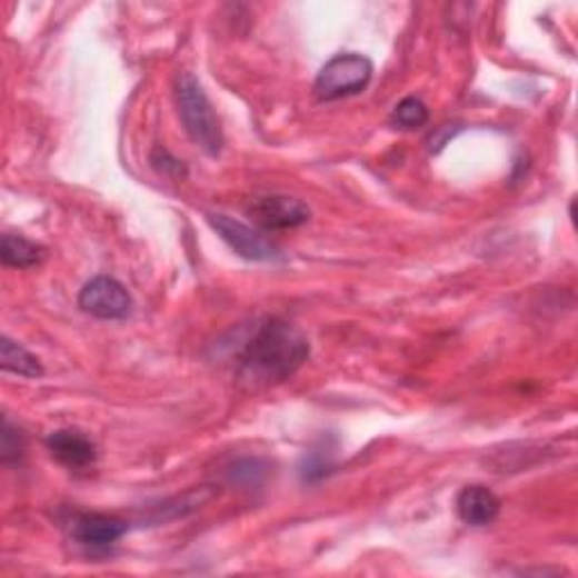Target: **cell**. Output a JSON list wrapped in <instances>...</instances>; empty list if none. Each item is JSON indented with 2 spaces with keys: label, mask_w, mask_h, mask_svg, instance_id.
Wrapping results in <instances>:
<instances>
[{
  "label": "cell",
  "mask_w": 578,
  "mask_h": 578,
  "mask_svg": "<svg viewBox=\"0 0 578 578\" xmlns=\"http://www.w3.org/2000/svg\"><path fill=\"white\" fill-rule=\"evenodd\" d=\"M332 455L328 450H315L310 455H306L303 464H301V479L306 484H315L321 481L326 475L332 472Z\"/></svg>",
  "instance_id": "14"
},
{
  "label": "cell",
  "mask_w": 578,
  "mask_h": 578,
  "mask_svg": "<svg viewBox=\"0 0 578 578\" xmlns=\"http://www.w3.org/2000/svg\"><path fill=\"white\" fill-rule=\"evenodd\" d=\"M0 452H3V461L10 464L12 459H19L23 455V437L10 422V418L3 420V444H0Z\"/></svg>",
  "instance_id": "15"
},
{
  "label": "cell",
  "mask_w": 578,
  "mask_h": 578,
  "mask_svg": "<svg viewBox=\"0 0 578 578\" xmlns=\"http://www.w3.org/2000/svg\"><path fill=\"white\" fill-rule=\"evenodd\" d=\"M129 531V525L116 516L80 514L70 522V536L91 549H107Z\"/></svg>",
  "instance_id": "7"
},
{
  "label": "cell",
  "mask_w": 578,
  "mask_h": 578,
  "mask_svg": "<svg viewBox=\"0 0 578 578\" xmlns=\"http://www.w3.org/2000/svg\"><path fill=\"white\" fill-rule=\"evenodd\" d=\"M0 367H3V371L21 378L43 376V367L39 365V359L10 337H3V341H0Z\"/></svg>",
  "instance_id": "11"
},
{
  "label": "cell",
  "mask_w": 578,
  "mask_h": 578,
  "mask_svg": "<svg viewBox=\"0 0 578 578\" xmlns=\"http://www.w3.org/2000/svg\"><path fill=\"white\" fill-rule=\"evenodd\" d=\"M391 120L402 127V129H418L422 124H427L429 120V111L427 107L418 100V98H405L402 102H398V107L393 109Z\"/></svg>",
  "instance_id": "12"
},
{
  "label": "cell",
  "mask_w": 578,
  "mask_h": 578,
  "mask_svg": "<svg viewBox=\"0 0 578 578\" xmlns=\"http://www.w3.org/2000/svg\"><path fill=\"white\" fill-rule=\"evenodd\" d=\"M52 457L72 470H84L96 464L98 446L78 429H57L46 439Z\"/></svg>",
  "instance_id": "8"
},
{
  "label": "cell",
  "mask_w": 578,
  "mask_h": 578,
  "mask_svg": "<svg viewBox=\"0 0 578 578\" xmlns=\"http://www.w3.org/2000/svg\"><path fill=\"white\" fill-rule=\"evenodd\" d=\"M208 222L212 225V229L217 233L222 236V240L245 260L276 262L282 258L276 245H271L256 229L247 227L240 220H233V217H229V215H208Z\"/></svg>",
  "instance_id": "6"
},
{
  "label": "cell",
  "mask_w": 578,
  "mask_h": 578,
  "mask_svg": "<svg viewBox=\"0 0 578 578\" xmlns=\"http://www.w3.org/2000/svg\"><path fill=\"white\" fill-rule=\"evenodd\" d=\"M80 308L102 321H120L127 319L133 310V299L127 287L111 276L91 278L80 292Z\"/></svg>",
  "instance_id": "4"
},
{
  "label": "cell",
  "mask_w": 578,
  "mask_h": 578,
  "mask_svg": "<svg viewBox=\"0 0 578 578\" xmlns=\"http://www.w3.org/2000/svg\"><path fill=\"white\" fill-rule=\"evenodd\" d=\"M373 78V63L369 57L346 52L332 57L317 76L315 91L317 98L323 102L341 100L348 96H357L371 84Z\"/></svg>",
  "instance_id": "3"
},
{
  "label": "cell",
  "mask_w": 578,
  "mask_h": 578,
  "mask_svg": "<svg viewBox=\"0 0 578 578\" xmlns=\"http://www.w3.org/2000/svg\"><path fill=\"white\" fill-rule=\"evenodd\" d=\"M247 215L265 231H287L299 229L310 220V208L289 195H265L251 199Z\"/></svg>",
  "instance_id": "5"
},
{
  "label": "cell",
  "mask_w": 578,
  "mask_h": 578,
  "mask_svg": "<svg viewBox=\"0 0 578 578\" xmlns=\"http://www.w3.org/2000/svg\"><path fill=\"white\" fill-rule=\"evenodd\" d=\"M501 504L497 495L479 484L466 486L457 497V514L468 527H488L497 520Z\"/></svg>",
  "instance_id": "9"
},
{
  "label": "cell",
  "mask_w": 578,
  "mask_h": 578,
  "mask_svg": "<svg viewBox=\"0 0 578 578\" xmlns=\"http://www.w3.org/2000/svg\"><path fill=\"white\" fill-rule=\"evenodd\" d=\"M0 258H3L6 267L32 269L43 262L46 249L21 236H3V242H0Z\"/></svg>",
  "instance_id": "10"
},
{
  "label": "cell",
  "mask_w": 578,
  "mask_h": 578,
  "mask_svg": "<svg viewBox=\"0 0 578 578\" xmlns=\"http://www.w3.org/2000/svg\"><path fill=\"white\" fill-rule=\"evenodd\" d=\"M177 107L188 136L206 155L210 157L220 155L225 144L220 120H217L215 109L201 82L192 76V72H181L177 78Z\"/></svg>",
  "instance_id": "2"
},
{
  "label": "cell",
  "mask_w": 578,
  "mask_h": 578,
  "mask_svg": "<svg viewBox=\"0 0 578 578\" xmlns=\"http://www.w3.org/2000/svg\"><path fill=\"white\" fill-rule=\"evenodd\" d=\"M310 357L308 337L285 319L262 321L240 352L238 380L249 389H265L292 378Z\"/></svg>",
  "instance_id": "1"
},
{
  "label": "cell",
  "mask_w": 578,
  "mask_h": 578,
  "mask_svg": "<svg viewBox=\"0 0 578 578\" xmlns=\"http://www.w3.org/2000/svg\"><path fill=\"white\" fill-rule=\"evenodd\" d=\"M267 477V466L260 461V459H242V461H236L229 470V479L233 484H242L247 488L251 486H260Z\"/></svg>",
  "instance_id": "13"
}]
</instances>
